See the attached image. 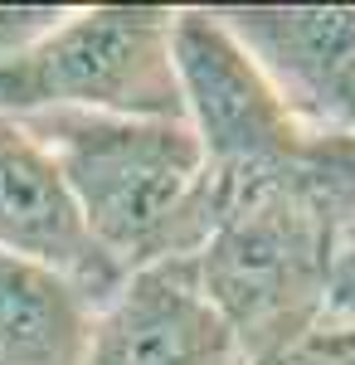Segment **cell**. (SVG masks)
<instances>
[{"mask_svg": "<svg viewBox=\"0 0 355 365\" xmlns=\"http://www.w3.org/2000/svg\"><path fill=\"white\" fill-rule=\"evenodd\" d=\"M83 365H244L210 302L200 297L190 258L127 278L112 292Z\"/></svg>", "mask_w": 355, "mask_h": 365, "instance_id": "obj_7", "label": "cell"}, {"mask_svg": "<svg viewBox=\"0 0 355 365\" xmlns=\"http://www.w3.org/2000/svg\"><path fill=\"white\" fill-rule=\"evenodd\" d=\"M68 15V5H0V68L20 58Z\"/></svg>", "mask_w": 355, "mask_h": 365, "instance_id": "obj_9", "label": "cell"}, {"mask_svg": "<svg viewBox=\"0 0 355 365\" xmlns=\"http://www.w3.org/2000/svg\"><path fill=\"white\" fill-rule=\"evenodd\" d=\"M0 113L180 117L175 5H68L20 63L0 68Z\"/></svg>", "mask_w": 355, "mask_h": 365, "instance_id": "obj_3", "label": "cell"}, {"mask_svg": "<svg viewBox=\"0 0 355 365\" xmlns=\"http://www.w3.org/2000/svg\"><path fill=\"white\" fill-rule=\"evenodd\" d=\"M0 253L44 263L108 302L122 273L88 234L54 156L20 117L0 113Z\"/></svg>", "mask_w": 355, "mask_h": 365, "instance_id": "obj_6", "label": "cell"}, {"mask_svg": "<svg viewBox=\"0 0 355 365\" xmlns=\"http://www.w3.org/2000/svg\"><path fill=\"white\" fill-rule=\"evenodd\" d=\"M20 122L54 156L88 234L122 278L205 249L224 195L180 117L39 113Z\"/></svg>", "mask_w": 355, "mask_h": 365, "instance_id": "obj_2", "label": "cell"}, {"mask_svg": "<svg viewBox=\"0 0 355 365\" xmlns=\"http://www.w3.org/2000/svg\"><path fill=\"white\" fill-rule=\"evenodd\" d=\"M98 312L73 278L0 253V365H83Z\"/></svg>", "mask_w": 355, "mask_h": 365, "instance_id": "obj_8", "label": "cell"}, {"mask_svg": "<svg viewBox=\"0 0 355 365\" xmlns=\"http://www.w3.org/2000/svg\"><path fill=\"white\" fill-rule=\"evenodd\" d=\"M326 327H355V195L336 229V273H331Z\"/></svg>", "mask_w": 355, "mask_h": 365, "instance_id": "obj_11", "label": "cell"}, {"mask_svg": "<svg viewBox=\"0 0 355 365\" xmlns=\"http://www.w3.org/2000/svg\"><path fill=\"white\" fill-rule=\"evenodd\" d=\"M175 83L219 195L292 175L326 146L287 113L268 73L219 20V5H175Z\"/></svg>", "mask_w": 355, "mask_h": 365, "instance_id": "obj_4", "label": "cell"}, {"mask_svg": "<svg viewBox=\"0 0 355 365\" xmlns=\"http://www.w3.org/2000/svg\"><path fill=\"white\" fill-rule=\"evenodd\" d=\"M312 137L355 141V5H219Z\"/></svg>", "mask_w": 355, "mask_h": 365, "instance_id": "obj_5", "label": "cell"}, {"mask_svg": "<svg viewBox=\"0 0 355 365\" xmlns=\"http://www.w3.org/2000/svg\"><path fill=\"white\" fill-rule=\"evenodd\" d=\"M351 195L355 141H326L292 175L224 195L190 268L239 361L273 356L326 327L336 229Z\"/></svg>", "mask_w": 355, "mask_h": 365, "instance_id": "obj_1", "label": "cell"}, {"mask_svg": "<svg viewBox=\"0 0 355 365\" xmlns=\"http://www.w3.org/2000/svg\"><path fill=\"white\" fill-rule=\"evenodd\" d=\"M244 365H355V327H321L273 356H258Z\"/></svg>", "mask_w": 355, "mask_h": 365, "instance_id": "obj_10", "label": "cell"}]
</instances>
